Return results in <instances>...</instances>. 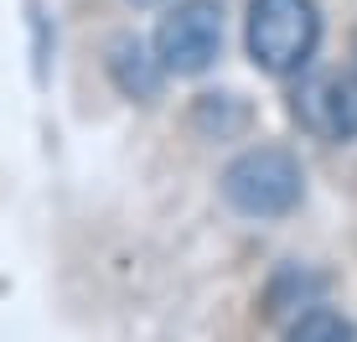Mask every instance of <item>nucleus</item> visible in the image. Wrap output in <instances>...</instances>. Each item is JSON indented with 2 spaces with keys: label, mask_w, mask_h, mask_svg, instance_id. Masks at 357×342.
I'll list each match as a JSON object with an SVG mask.
<instances>
[{
  "label": "nucleus",
  "mask_w": 357,
  "mask_h": 342,
  "mask_svg": "<svg viewBox=\"0 0 357 342\" xmlns=\"http://www.w3.org/2000/svg\"><path fill=\"white\" fill-rule=\"evenodd\" d=\"M321 42L316 0H249V57L275 78H290L311 63Z\"/></svg>",
  "instance_id": "obj_1"
},
{
  "label": "nucleus",
  "mask_w": 357,
  "mask_h": 342,
  "mask_svg": "<svg viewBox=\"0 0 357 342\" xmlns=\"http://www.w3.org/2000/svg\"><path fill=\"white\" fill-rule=\"evenodd\" d=\"M301 161L285 145H254V151L233 156L223 171V198L249 218H285L290 207H301Z\"/></svg>",
  "instance_id": "obj_2"
},
{
  "label": "nucleus",
  "mask_w": 357,
  "mask_h": 342,
  "mask_svg": "<svg viewBox=\"0 0 357 342\" xmlns=\"http://www.w3.org/2000/svg\"><path fill=\"white\" fill-rule=\"evenodd\" d=\"M223 52V6L218 0H176L155 27V57L176 78L207 73Z\"/></svg>",
  "instance_id": "obj_3"
},
{
  "label": "nucleus",
  "mask_w": 357,
  "mask_h": 342,
  "mask_svg": "<svg viewBox=\"0 0 357 342\" xmlns=\"http://www.w3.org/2000/svg\"><path fill=\"white\" fill-rule=\"evenodd\" d=\"M295 119L316 140H357V68H331L301 83Z\"/></svg>",
  "instance_id": "obj_4"
},
{
  "label": "nucleus",
  "mask_w": 357,
  "mask_h": 342,
  "mask_svg": "<svg viewBox=\"0 0 357 342\" xmlns=\"http://www.w3.org/2000/svg\"><path fill=\"white\" fill-rule=\"evenodd\" d=\"M104 63H109V78H114V89L125 94V99L151 104L155 94H161L166 63L140 42V36H114V42H109V57H104Z\"/></svg>",
  "instance_id": "obj_5"
},
{
  "label": "nucleus",
  "mask_w": 357,
  "mask_h": 342,
  "mask_svg": "<svg viewBox=\"0 0 357 342\" xmlns=\"http://www.w3.org/2000/svg\"><path fill=\"white\" fill-rule=\"evenodd\" d=\"M285 342H357V327L331 306H311V311H301L290 322Z\"/></svg>",
  "instance_id": "obj_6"
},
{
  "label": "nucleus",
  "mask_w": 357,
  "mask_h": 342,
  "mask_svg": "<svg viewBox=\"0 0 357 342\" xmlns=\"http://www.w3.org/2000/svg\"><path fill=\"white\" fill-rule=\"evenodd\" d=\"M192 119H197V130H213V135H233V130H243L249 125V109H243L233 94H202L192 109Z\"/></svg>",
  "instance_id": "obj_7"
},
{
  "label": "nucleus",
  "mask_w": 357,
  "mask_h": 342,
  "mask_svg": "<svg viewBox=\"0 0 357 342\" xmlns=\"http://www.w3.org/2000/svg\"><path fill=\"white\" fill-rule=\"evenodd\" d=\"M130 6H161V0H130Z\"/></svg>",
  "instance_id": "obj_8"
},
{
  "label": "nucleus",
  "mask_w": 357,
  "mask_h": 342,
  "mask_svg": "<svg viewBox=\"0 0 357 342\" xmlns=\"http://www.w3.org/2000/svg\"><path fill=\"white\" fill-rule=\"evenodd\" d=\"M352 63H357V36H352Z\"/></svg>",
  "instance_id": "obj_9"
}]
</instances>
